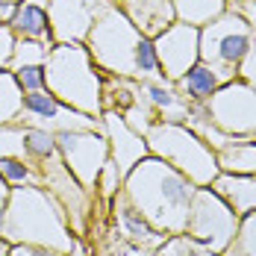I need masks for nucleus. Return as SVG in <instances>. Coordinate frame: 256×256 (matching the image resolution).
Instances as JSON below:
<instances>
[{
    "instance_id": "39",
    "label": "nucleus",
    "mask_w": 256,
    "mask_h": 256,
    "mask_svg": "<svg viewBox=\"0 0 256 256\" xmlns=\"http://www.w3.org/2000/svg\"><path fill=\"white\" fill-rule=\"evenodd\" d=\"M112 3H121V0H112Z\"/></svg>"
},
{
    "instance_id": "33",
    "label": "nucleus",
    "mask_w": 256,
    "mask_h": 256,
    "mask_svg": "<svg viewBox=\"0 0 256 256\" xmlns=\"http://www.w3.org/2000/svg\"><path fill=\"white\" fill-rule=\"evenodd\" d=\"M227 12H236L256 30V0H227Z\"/></svg>"
},
{
    "instance_id": "14",
    "label": "nucleus",
    "mask_w": 256,
    "mask_h": 256,
    "mask_svg": "<svg viewBox=\"0 0 256 256\" xmlns=\"http://www.w3.org/2000/svg\"><path fill=\"white\" fill-rule=\"evenodd\" d=\"M112 209H115L118 227H121V232L127 236L130 242H136V244H142V248H150V250H159V248L168 242V236H165L162 230H156L154 224L130 204L121 192L112 198Z\"/></svg>"
},
{
    "instance_id": "9",
    "label": "nucleus",
    "mask_w": 256,
    "mask_h": 256,
    "mask_svg": "<svg viewBox=\"0 0 256 256\" xmlns=\"http://www.w3.org/2000/svg\"><path fill=\"white\" fill-rule=\"evenodd\" d=\"M209 118L232 138H254L256 130V88L236 77L224 82L204 103Z\"/></svg>"
},
{
    "instance_id": "38",
    "label": "nucleus",
    "mask_w": 256,
    "mask_h": 256,
    "mask_svg": "<svg viewBox=\"0 0 256 256\" xmlns=\"http://www.w3.org/2000/svg\"><path fill=\"white\" fill-rule=\"evenodd\" d=\"M9 3H21V0H9Z\"/></svg>"
},
{
    "instance_id": "18",
    "label": "nucleus",
    "mask_w": 256,
    "mask_h": 256,
    "mask_svg": "<svg viewBox=\"0 0 256 256\" xmlns=\"http://www.w3.org/2000/svg\"><path fill=\"white\" fill-rule=\"evenodd\" d=\"M138 86H142V94H144V100L150 103V109L156 112L159 121H174V124L186 121L188 103L177 94L171 80H142Z\"/></svg>"
},
{
    "instance_id": "17",
    "label": "nucleus",
    "mask_w": 256,
    "mask_h": 256,
    "mask_svg": "<svg viewBox=\"0 0 256 256\" xmlns=\"http://www.w3.org/2000/svg\"><path fill=\"white\" fill-rule=\"evenodd\" d=\"M209 188L230 206L238 218L256 209V174H227V171H218V177L209 182Z\"/></svg>"
},
{
    "instance_id": "37",
    "label": "nucleus",
    "mask_w": 256,
    "mask_h": 256,
    "mask_svg": "<svg viewBox=\"0 0 256 256\" xmlns=\"http://www.w3.org/2000/svg\"><path fill=\"white\" fill-rule=\"evenodd\" d=\"M9 192H12V186L0 177V221H3V209H6V200H9Z\"/></svg>"
},
{
    "instance_id": "30",
    "label": "nucleus",
    "mask_w": 256,
    "mask_h": 256,
    "mask_svg": "<svg viewBox=\"0 0 256 256\" xmlns=\"http://www.w3.org/2000/svg\"><path fill=\"white\" fill-rule=\"evenodd\" d=\"M24 127L21 124H9L0 127V156H24Z\"/></svg>"
},
{
    "instance_id": "8",
    "label": "nucleus",
    "mask_w": 256,
    "mask_h": 256,
    "mask_svg": "<svg viewBox=\"0 0 256 256\" xmlns=\"http://www.w3.org/2000/svg\"><path fill=\"white\" fill-rule=\"evenodd\" d=\"M56 148H59L62 162L77 177L80 186L86 192H94L103 165L109 162V142H106V132H103V121L100 127L92 130H59L56 132Z\"/></svg>"
},
{
    "instance_id": "5",
    "label": "nucleus",
    "mask_w": 256,
    "mask_h": 256,
    "mask_svg": "<svg viewBox=\"0 0 256 256\" xmlns=\"http://www.w3.org/2000/svg\"><path fill=\"white\" fill-rule=\"evenodd\" d=\"M138 42H142V32L136 30V24L121 12L118 3L106 0L100 15L94 18V24L88 30L86 48L103 77L132 80V56H136Z\"/></svg>"
},
{
    "instance_id": "22",
    "label": "nucleus",
    "mask_w": 256,
    "mask_h": 256,
    "mask_svg": "<svg viewBox=\"0 0 256 256\" xmlns=\"http://www.w3.org/2000/svg\"><path fill=\"white\" fill-rule=\"evenodd\" d=\"M182 124L192 130V132H198L212 150H221V148L232 138V136H227L224 130L209 118V112H206L204 103H188V112H186V121H182Z\"/></svg>"
},
{
    "instance_id": "27",
    "label": "nucleus",
    "mask_w": 256,
    "mask_h": 256,
    "mask_svg": "<svg viewBox=\"0 0 256 256\" xmlns=\"http://www.w3.org/2000/svg\"><path fill=\"white\" fill-rule=\"evenodd\" d=\"M132 80H165L162 68H159V56H156V44L154 38L142 36L138 48H136V56H132Z\"/></svg>"
},
{
    "instance_id": "7",
    "label": "nucleus",
    "mask_w": 256,
    "mask_h": 256,
    "mask_svg": "<svg viewBox=\"0 0 256 256\" xmlns=\"http://www.w3.org/2000/svg\"><path fill=\"white\" fill-rule=\"evenodd\" d=\"M256 42V30L236 12H224L212 24L200 26V62L236 77L238 62Z\"/></svg>"
},
{
    "instance_id": "12",
    "label": "nucleus",
    "mask_w": 256,
    "mask_h": 256,
    "mask_svg": "<svg viewBox=\"0 0 256 256\" xmlns=\"http://www.w3.org/2000/svg\"><path fill=\"white\" fill-rule=\"evenodd\" d=\"M106 0H48L53 44H86Z\"/></svg>"
},
{
    "instance_id": "28",
    "label": "nucleus",
    "mask_w": 256,
    "mask_h": 256,
    "mask_svg": "<svg viewBox=\"0 0 256 256\" xmlns=\"http://www.w3.org/2000/svg\"><path fill=\"white\" fill-rule=\"evenodd\" d=\"M221 256H256V209L238 218V230Z\"/></svg>"
},
{
    "instance_id": "20",
    "label": "nucleus",
    "mask_w": 256,
    "mask_h": 256,
    "mask_svg": "<svg viewBox=\"0 0 256 256\" xmlns=\"http://www.w3.org/2000/svg\"><path fill=\"white\" fill-rule=\"evenodd\" d=\"M218 171L227 174H256V138H230L221 150H215Z\"/></svg>"
},
{
    "instance_id": "15",
    "label": "nucleus",
    "mask_w": 256,
    "mask_h": 256,
    "mask_svg": "<svg viewBox=\"0 0 256 256\" xmlns=\"http://www.w3.org/2000/svg\"><path fill=\"white\" fill-rule=\"evenodd\" d=\"M121 12L136 24V30L148 38H156L165 26L177 21L171 0H121Z\"/></svg>"
},
{
    "instance_id": "4",
    "label": "nucleus",
    "mask_w": 256,
    "mask_h": 256,
    "mask_svg": "<svg viewBox=\"0 0 256 256\" xmlns=\"http://www.w3.org/2000/svg\"><path fill=\"white\" fill-rule=\"evenodd\" d=\"M144 142H148L150 156L168 162L171 168H177L180 174H186L194 186H209L218 177L215 150L186 124L156 121L154 127L144 132Z\"/></svg>"
},
{
    "instance_id": "36",
    "label": "nucleus",
    "mask_w": 256,
    "mask_h": 256,
    "mask_svg": "<svg viewBox=\"0 0 256 256\" xmlns=\"http://www.w3.org/2000/svg\"><path fill=\"white\" fill-rule=\"evenodd\" d=\"M15 6H18V3H9V0H0V24H9V18L15 15Z\"/></svg>"
},
{
    "instance_id": "23",
    "label": "nucleus",
    "mask_w": 256,
    "mask_h": 256,
    "mask_svg": "<svg viewBox=\"0 0 256 256\" xmlns=\"http://www.w3.org/2000/svg\"><path fill=\"white\" fill-rule=\"evenodd\" d=\"M21 106H24V92H21L15 74L12 71H0V127L18 124Z\"/></svg>"
},
{
    "instance_id": "31",
    "label": "nucleus",
    "mask_w": 256,
    "mask_h": 256,
    "mask_svg": "<svg viewBox=\"0 0 256 256\" xmlns=\"http://www.w3.org/2000/svg\"><path fill=\"white\" fill-rule=\"evenodd\" d=\"M12 74H15V80H18V86H21L24 94L44 88V65H24V68H18Z\"/></svg>"
},
{
    "instance_id": "6",
    "label": "nucleus",
    "mask_w": 256,
    "mask_h": 256,
    "mask_svg": "<svg viewBox=\"0 0 256 256\" xmlns=\"http://www.w3.org/2000/svg\"><path fill=\"white\" fill-rule=\"evenodd\" d=\"M238 230V215L224 204L209 186H198L182 236L209 254H224Z\"/></svg>"
},
{
    "instance_id": "11",
    "label": "nucleus",
    "mask_w": 256,
    "mask_h": 256,
    "mask_svg": "<svg viewBox=\"0 0 256 256\" xmlns=\"http://www.w3.org/2000/svg\"><path fill=\"white\" fill-rule=\"evenodd\" d=\"M156 56H159V68L165 80L182 77L194 62H200V26L182 24L174 21L171 26H165L154 38Z\"/></svg>"
},
{
    "instance_id": "24",
    "label": "nucleus",
    "mask_w": 256,
    "mask_h": 256,
    "mask_svg": "<svg viewBox=\"0 0 256 256\" xmlns=\"http://www.w3.org/2000/svg\"><path fill=\"white\" fill-rule=\"evenodd\" d=\"M0 177L12 188H18V186H42L38 165L30 162L26 156H0Z\"/></svg>"
},
{
    "instance_id": "35",
    "label": "nucleus",
    "mask_w": 256,
    "mask_h": 256,
    "mask_svg": "<svg viewBox=\"0 0 256 256\" xmlns=\"http://www.w3.org/2000/svg\"><path fill=\"white\" fill-rule=\"evenodd\" d=\"M9 256H62L48 248H32V244H9Z\"/></svg>"
},
{
    "instance_id": "25",
    "label": "nucleus",
    "mask_w": 256,
    "mask_h": 256,
    "mask_svg": "<svg viewBox=\"0 0 256 256\" xmlns=\"http://www.w3.org/2000/svg\"><path fill=\"white\" fill-rule=\"evenodd\" d=\"M24 156L30 162H48L53 156H59V148H56V132L50 130H38V127H24Z\"/></svg>"
},
{
    "instance_id": "1",
    "label": "nucleus",
    "mask_w": 256,
    "mask_h": 256,
    "mask_svg": "<svg viewBox=\"0 0 256 256\" xmlns=\"http://www.w3.org/2000/svg\"><path fill=\"white\" fill-rule=\"evenodd\" d=\"M194 192L192 180L156 156H144L121 186V194L165 236H182Z\"/></svg>"
},
{
    "instance_id": "19",
    "label": "nucleus",
    "mask_w": 256,
    "mask_h": 256,
    "mask_svg": "<svg viewBox=\"0 0 256 256\" xmlns=\"http://www.w3.org/2000/svg\"><path fill=\"white\" fill-rule=\"evenodd\" d=\"M9 30L15 32V38H38L53 44L48 0H21L15 6V15L9 18Z\"/></svg>"
},
{
    "instance_id": "16",
    "label": "nucleus",
    "mask_w": 256,
    "mask_h": 256,
    "mask_svg": "<svg viewBox=\"0 0 256 256\" xmlns=\"http://www.w3.org/2000/svg\"><path fill=\"white\" fill-rule=\"evenodd\" d=\"M230 80H236V77L218 71V68H212V65H206V62H194L182 77L174 80V88H177V94L186 103H206L224 82H230Z\"/></svg>"
},
{
    "instance_id": "34",
    "label": "nucleus",
    "mask_w": 256,
    "mask_h": 256,
    "mask_svg": "<svg viewBox=\"0 0 256 256\" xmlns=\"http://www.w3.org/2000/svg\"><path fill=\"white\" fill-rule=\"evenodd\" d=\"M12 48H15V32L9 30V24H0V71H6V68H9Z\"/></svg>"
},
{
    "instance_id": "13",
    "label": "nucleus",
    "mask_w": 256,
    "mask_h": 256,
    "mask_svg": "<svg viewBox=\"0 0 256 256\" xmlns=\"http://www.w3.org/2000/svg\"><path fill=\"white\" fill-rule=\"evenodd\" d=\"M100 121H103L106 142H109V159L118 165L121 177H127L130 171L144 159V156H150L148 142H144V136H142V132H136V130L130 127L118 112H112V109H103Z\"/></svg>"
},
{
    "instance_id": "29",
    "label": "nucleus",
    "mask_w": 256,
    "mask_h": 256,
    "mask_svg": "<svg viewBox=\"0 0 256 256\" xmlns=\"http://www.w3.org/2000/svg\"><path fill=\"white\" fill-rule=\"evenodd\" d=\"M121 186H124V177H121V171H118V165L109 159L106 165H103V171H100V177H98V192H100L106 200H112L118 192H121Z\"/></svg>"
},
{
    "instance_id": "3",
    "label": "nucleus",
    "mask_w": 256,
    "mask_h": 256,
    "mask_svg": "<svg viewBox=\"0 0 256 256\" xmlns=\"http://www.w3.org/2000/svg\"><path fill=\"white\" fill-rule=\"evenodd\" d=\"M44 88L92 118L103 115V74L86 44H53L44 62Z\"/></svg>"
},
{
    "instance_id": "26",
    "label": "nucleus",
    "mask_w": 256,
    "mask_h": 256,
    "mask_svg": "<svg viewBox=\"0 0 256 256\" xmlns=\"http://www.w3.org/2000/svg\"><path fill=\"white\" fill-rule=\"evenodd\" d=\"M50 48H53L50 42H38V38H15L12 59H9V68H6V71H18V68H24V65H44Z\"/></svg>"
},
{
    "instance_id": "10",
    "label": "nucleus",
    "mask_w": 256,
    "mask_h": 256,
    "mask_svg": "<svg viewBox=\"0 0 256 256\" xmlns=\"http://www.w3.org/2000/svg\"><path fill=\"white\" fill-rule=\"evenodd\" d=\"M18 124L21 127H38V130H92L100 127V118H92L86 112H80L74 106L62 103L56 94H50L48 88L42 92H30L24 94V106H21V115H18Z\"/></svg>"
},
{
    "instance_id": "32",
    "label": "nucleus",
    "mask_w": 256,
    "mask_h": 256,
    "mask_svg": "<svg viewBox=\"0 0 256 256\" xmlns=\"http://www.w3.org/2000/svg\"><path fill=\"white\" fill-rule=\"evenodd\" d=\"M236 77L242 80V82H248V86H254V88H256V42L250 44V50L244 53V59L238 62Z\"/></svg>"
},
{
    "instance_id": "2",
    "label": "nucleus",
    "mask_w": 256,
    "mask_h": 256,
    "mask_svg": "<svg viewBox=\"0 0 256 256\" xmlns=\"http://www.w3.org/2000/svg\"><path fill=\"white\" fill-rule=\"evenodd\" d=\"M0 238L6 244L48 248L62 256H74L80 250L65 209L44 186H18L9 192L0 221Z\"/></svg>"
},
{
    "instance_id": "21",
    "label": "nucleus",
    "mask_w": 256,
    "mask_h": 256,
    "mask_svg": "<svg viewBox=\"0 0 256 256\" xmlns=\"http://www.w3.org/2000/svg\"><path fill=\"white\" fill-rule=\"evenodd\" d=\"M177 21L192 26H206L227 12V0H171Z\"/></svg>"
}]
</instances>
